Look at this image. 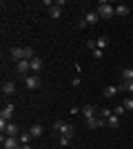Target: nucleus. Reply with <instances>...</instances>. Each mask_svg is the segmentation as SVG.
<instances>
[{
  "label": "nucleus",
  "mask_w": 133,
  "mask_h": 149,
  "mask_svg": "<svg viewBox=\"0 0 133 149\" xmlns=\"http://www.w3.org/2000/svg\"><path fill=\"white\" fill-rule=\"evenodd\" d=\"M95 11H98V16L104 20H111V16L115 13V7L111 5V2H107V0H100L98 2V7H95Z\"/></svg>",
  "instance_id": "f257e3e1"
},
{
  "label": "nucleus",
  "mask_w": 133,
  "mask_h": 149,
  "mask_svg": "<svg viewBox=\"0 0 133 149\" xmlns=\"http://www.w3.org/2000/svg\"><path fill=\"white\" fill-rule=\"evenodd\" d=\"M2 149H20V140L18 138H11V136H5L2 134Z\"/></svg>",
  "instance_id": "f03ea898"
},
{
  "label": "nucleus",
  "mask_w": 133,
  "mask_h": 149,
  "mask_svg": "<svg viewBox=\"0 0 133 149\" xmlns=\"http://www.w3.org/2000/svg\"><path fill=\"white\" fill-rule=\"evenodd\" d=\"M40 85H42V80H40L38 76H25V87L27 89H40Z\"/></svg>",
  "instance_id": "7ed1b4c3"
},
{
  "label": "nucleus",
  "mask_w": 133,
  "mask_h": 149,
  "mask_svg": "<svg viewBox=\"0 0 133 149\" xmlns=\"http://www.w3.org/2000/svg\"><path fill=\"white\" fill-rule=\"evenodd\" d=\"M9 56H11L16 62L25 60V47H11V49H9Z\"/></svg>",
  "instance_id": "20e7f679"
},
{
  "label": "nucleus",
  "mask_w": 133,
  "mask_h": 149,
  "mask_svg": "<svg viewBox=\"0 0 133 149\" xmlns=\"http://www.w3.org/2000/svg\"><path fill=\"white\" fill-rule=\"evenodd\" d=\"M60 136H67V138H76V127L71 123H64L62 129H60Z\"/></svg>",
  "instance_id": "39448f33"
},
{
  "label": "nucleus",
  "mask_w": 133,
  "mask_h": 149,
  "mask_svg": "<svg viewBox=\"0 0 133 149\" xmlns=\"http://www.w3.org/2000/svg\"><path fill=\"white\" fill-rule=\"evenodd\" d=\"M16 69H18V74H22V78H25L27 71H31V60H20V62H16Z\"/></svg>",
  "instance_id": "423d86ee"
},
{
  "label": "nucleus",
  "mask_w": 133,
  "mask_h": 149,
  "mask_svg": "<svg viewBox=\"0 0 133 149\" xmlns=\"http://www.w3.org/2000/svg\"><path fill=\"white\" fill-rule=\"evenodd\" d=\"M5 136H11V138H18L20 136V129H18V125H13V123H9L5 127V131H2Z\"/></svg>",
  "instance_id": "0eeeda50"
},
{
  "label": "nucleus",
  "mask_w": 133,
  "mask_h": 149,
  "mask_svg": "<svg viewBox=\"0 0 133 149\" xmlns=\"http://www.w3.org/2000/svg\"><path fill=\"white\" fill-rule=\"evenodd\" d=\"M11 116H13V105L9 102V105L2 107V111H0V120H7V123H9V120H11Z\"/></svg>",
  "instance_id": "6e6552de"
},
{
  "label": "nucleus",
  "mask_w": 133,
  "mask_h": 149,
  "mask_svg": "<svg viewBox=\"0 0 133 149\" xmlns=\"http://www.w3.org/2000/svg\"><path fill=\"white\" fill-rule=\"evenodd\" d=\"M84 22H87V27L89 25H95V22H98V20H100V16H98V11H87L84 13Z\"/></svg>",
  "instance_id": "1a4fd4ad"
},
{
  "label": "nucleus",
  "mask_w": 133,
  "mask_h": 149,
  "mask_svg": "<svg viewBox=\"0 0 133 149\" xmlns=\"http://www.w3.org/2000/svg\"><path fill=\"white\" fill-rule=\"evenodd\" d=\"M2 93H5V96H13V93H16V82L13 80L2 82Z\"/></svg>",
  "instance_id": "9d476101"
},
{
  "label": "nucleus",
  "mask_w": 133,
  "mask_h": 149,
  "mask_svg": "<svg viewBox=\"0 0 133 149\" xmlns=\"http://www.w3.org/2000/svg\"><path fill=\"white\" fill-rule=\"evenodd\" d=\"M82 116H84V120L95 118V107H93V105H84V107H82Z\"/></svg>",
  "instance_id": "9b49d317"
},
{
  "label": "nucleus",
  "mask_w": 133,
  "mask_h": 149,
  "mask_svg": "<svg viewBox=\"0 0 133 149\" xmlns=\"http://www.w3.org/2000/svg\"><path fill=\"white\" fill-rule=\"evenodd\" d=\"M49 16H51V18H60V16H62V5H60L58 0H56V5L49 9Z\"/></svg>",
  "instance_id": "f8f14e48"
},
{
  "label": "nucleus",
  "mask_w": 133,
  "mask_h": 149,
  "mask_svg": "<svg viewBox=\"0 0 133 149\" xmlns=\"http://www.w3.org/2000/svg\"><path fill=\"white\" fill-rule=\"evenodd\" d=\"M107 127H111V129H118V127H120V118H118L115 113H111V116L107 118Z\"/></svg>",
  "instance_id": "ddd939ff"
},
{
  "label": "nucleus",
  "mask_w": 133,
  "mask_h": 149,
  "mask_svg": "<svg viewBox=\"0 0 133 149\" xmlns=\"http://www.w3.org/2000/svg\"><path fill=\"white\" fill-rule=\"evenodd\" d=\"M29 134H31L33 138H40L44 134V129H42V125H31V127H29Z\"/></svg>",
  "instance_id": "4468645a"
},
{
  "label": "nucleus",
  "mask_w": 133,
  "mask_h": 149,
  "mask_svg": "<svg viewBox=\"0 0 133 149\" xmlns=\"http://www.w3.org/2000/svg\"><path fill=\"white\" fill-rule=\"evenodd\" d=\"M44 67V62L40 60V56H36V58H31V71H40V69Z\"/></svg>",
  "instance_id": "2eb2a0df"
},
{
  "label": "nucleus",
  "mask_w": 133,
  "mask_h": 149,
  "mask_svg": "<svg viewBox=\"0 0 133 149\" xmlns=\"http://www.w3.org/2000/svg\"><path fill=\"white\" fill-rule=\"evenodd\" d=\"M95 47L104 51V49H107V47H109V38H107V36H100V38H98V40H95Z\"/></svg>",
  "instance_id": "dca6fc26"
},
{
  "label": "nucleus",
  "mask_w": 133,
  "mask_h": 149,
  "mask_svg": "<svg viewBox=\"0 0 133 149\" xmlns=\"http://www.w3.org/2000/svg\"><path fill=\"white\" fill-rule=\"evenodd\" d=\"M18 140H20V145H29V143L33 140V136L29 134V131H22V134L18 136Z\"/></svg>",
  "instance_id": "f3484780"
},
{
  "label": "nucleus",
  "mask_w": 133,
  "mask_h": 149,
  "mask_svg": "<svg viewBox=\"0 0 133 149\" xmlns=\"http://www.w3.org/2000/svg\"><path fill=\"white\" fill-rule=\"evenodd\" d=\"M120 91V89L118 87H104V91H102V96H104V98H113L115 93Z\"/></svg>",
  "instance_id": "a211bd4d"
},
{
  "label": "nucleus",
  "mask_w": 133,
  "mask_h": 149,
  "mask_svg": "<svg viewBox=\"0 0 133 149\" xmlns=\"http://www.w3.org/2000/svg\"><path fill=\"white\" fill-rule=\"evenodd\" d=\"M115 13L118 16H129V5H115Z\"/></svg>",
  "instance_id": "6ab92c4d"
},
{
  "label": "nucleus",
  "mask_w": 133,
  "mask_h": 149,
  "mask_svg": "<svg viewBox=\"0 0 133 149\" xmlns=\"http://www.w3.org/2000/svg\"><path fill=\"white\" fill-rule=\"evenodd\" d=\"M122 80H133V67H129V69L122 71Z\"/></svg>",
  "instance_id": "aec40b11"
},
{
  "label": "nucleus",
  "mask_w": 133,
  "mask_h": 149,
  "mask_svg": "<svg viewBox=\"0 0 133 149\" xmlns=\"http://www.w3.org/2000/svg\"><path fill=\"white\" fill-rule=\"evenodd\" d=\"M122 105H124V109H127V111H133V98H131V96H127Z\"/></svg>",
  "instance_id": "412c9836"
},
{
  "label": "nucleus",
  "mask_w": 133,
  "mask_h": 149,
  "mask_svg": "<svg viewBox=\"0 0 133 149\" xmlns=\"http://www.w3.org/2000/svg\"><path fill=\"white\" fill-rule=\"evenodd\" d=\"M113 113H115V116H118V118H120V116H124V113H127V109H124V105H118V107H113Z\"/></svg>",
  "instance_id": "4be33fe9"
},
{
  "label": "nucleus",
  "mask_w": 133,
  "mask_h": 149,
  "mask_svg": "<svg viewBox=\"0 0 133 149\" xmlns=\"http://www.w3.org/2000/svg\"><path fill=\"white\" fill-rule=\"evenodd\" d=\"M102 56H104V51L95 47V49H93V58H95V60H102Z\"/></svg>",
  "instance_id": "5701e85b"
},
{
  "label": "nucleus",
  "mask_w": 133,
  "mask_h": 149,
  "mask_svg": "<svg viewBox=\"0 0 133 149\" xmlns=\"http://www.w3.org/2000/svg\"><path fill=\"white\" fill-rule=\"evenodd\" d=\"M62 125H64V120H56V123H53V129H56V134H60Z\"/></svg>",
  "instance_id": "b1692460"
},
{
  "label": "nucleus",
  "mask_w": 133,
  "mask_h": 149,
  "mask_svg": "<svg viewBox=\"0 0 133 149\" xmlns=\"http://www.w3.org/2000/svg\"><path fill=\"white\" fill-rule=\"evenodd\" d=\"M111 113H113L111 109H100V118H104V120H107L109 116H111Z\"/></svg>",
  "instance_id": "393cba45"
},
{
  "label": "nucleus",
  "mask_w": 133,
  "mask_h": 149,
  "mask_svg": "<svg viewBox=\"0 0 133 149\" xmlns=\"http://www.w3.org/2000/svg\"><path fill=\"white\" fill-rule=\"evenodd\" d=\"M69 140H71V138H67V136H60V145H62V147H67V145H69Z\"/></svg>",
  "instance_id": "a878e982"
},
{
  "label": "nucleus",
  "mask_w": 133,
  "mask_h": 149,
  "mask_svg": "<svg viewBox=\"0 0 133 149\" xmlns=\"http://www.w3.org/2000/svg\"><path fill=\"white\" fill-rule=\"evenodd\" d=\"M87 47L93 51V49H95V40H87Z\"/></svg>",
  "instance_id": "bb28decb"
},
{
  "label": "nucleus",
  "mask_w": 133,
  "mask_h": 149,
  "mask_svg": "<svg viewBox=\"0 0 133 149\" xmlns=\"http://www.w3.org/2000/svg\"><path fill=\"white\" fill-rule=\"evenodd\" d=\"M20 149H33L31 145H20Z\"/></svg>",
  "instance_id": "cd10ccee"
}]
</instances>
